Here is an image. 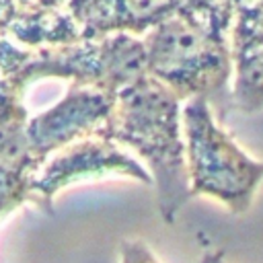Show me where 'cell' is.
<instances>
[{
	"label": "cell",
	"mask_w": 263,
	"mask_h": 263,
	"mask_svg": "<svg viewBox=\"0 0 263 263\" xmlns=\"http://www.w3.org/2000/svg\"><path fill=\"white\" fill-rule=\"evenodd\" d=\"M185 123L193 171L191 193L216 195L232 212L242 214L251 203L263 166L247 160L238 148L212 125L203 99H195L185 109Z\"/></svg>",
	"instance_id": "1"
},
{
	"label": "cell",
	"mask_w": 263,
	"mask_h": 263,
	"mask_svg": "<svg viewBox=\"0 0 263 263\" xmlns=\"http://www.w3.org/2000/svg\"><path fill=\"white\" fill-rule=\"evenodd\" d=\"M123 263H158L144 242H123L121 245Z\"/></svg>",
	"instance_id": "2"
},
{
	"label": "cell",
	"mask_w": 263,
	"mask_h": 263,
	"mask_svg": "<svg viewBox=\"0 0 263 263\" xmlns=\"http://www.w3.org/2000/svg\"><path fill=\"white\" fill-rule=\"evenodd\" d=\"M201 263H226V261H224V253H220V251L208 253V255H203Z\"/></svg>",
	"instance_id": "3"
}]
</instances>
